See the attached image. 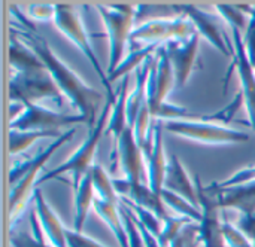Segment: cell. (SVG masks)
<instances>
[{"mask_svg":"<svg viewBox=\"0 0 255 247\" xmlns=\"http://www.w3.org/2000/svg\"><path fill=\"white\" fill-rule=\"evenodd\" d=\"M10 31L42 60L57 86L79 110V115L87 119V125L90 127V130H93L96 125V110L97 106L102 103L103 95L88 86L72 69H69L61 60H58L49 48L46 39L40 36L36 28L21 27L10 28Z\"/></svg>","mask_w":255,"mask_h":247,"instance_id":"6da1fadb","label":"cell"},{"mask_svg":"<svg viewBox=\"0 0 255 247\" xmlns=\"http://www.w3.org/2000/svg\"><path fill=\"white\" fill-rule=\"evenodd\" d=\"M76 133V128L67 130L63 133L58 139H55L46 149L40 151L36 157H33L28 161L15 164V167L10 170L9 174V185H10V194H9V221H10V233L15 228V221L22 213L28 203L30 194L33 195L31 189L36 186V182L39 180V173L45 167V164L49 161V158L58 151L63 145L70 142Z\"/></svg>","mask_w":255,"mask_h":247,"instance_id":"7a4b0ae2","label":"cell"},{"mask_svg":"<svg viewBox=\"0 0 255 247\" xmlns=\"http://www.w3.org/2000/svg\"><path fill=\"white\" fill-rule=\"evenodd\" d=\"M114 98H109L108 104L103 107V112L100 115V118L97 119L94 128L91 130L90 133V137L87 139V142L76 151V154L69 158L66 163H63L60 167L48 171L46 174L40 176L39 180L36 182V186H40L42 183L48 182V180H52V179H57L60 177L61 174L64 173H72L73 174V189L76 191L82 182V179L85 177V174L91 170V167L94 165V155H96V151L99 148V143H100V139L102 136L106 133V128L109 125L108 122V118L111 116L112 113V106H114Z\"/></svg>","mask_w":255,"mask_h":247,"instance_id":"3957f363","label":"cell"},{"mask_svg":"<svg viewBox=\"0 0 255 247\" xmlns=\"http://www.w3.org/2000/svg\"><path fill=\"white\" fill-rule=\"evenodd\" d=\"M102 15L103 24L108 30L109 45H111V60L108 67V75L112 73L118 64L123 61L124 49L130 40V34L134 30L133 22L136 19V7L131 4H108L97 6Z\"/></svg>","mask_w":255,"mask_h":247,"instance_id":"277c9868","label":"cell"},{"mask_svg":"<svg viewBox=\"0 0 255 247\" xmlns=\"http://www.w3.org/2000/svg\"><path fill=\"white\" fill-rule=\"evenodd\" d=\"M55 16H54V24L55 27L72 42L75 43V46L88 58V61L91 63V66L94 67L96 73L99 75L103 86L108 89L109 92V98H114L115 94L112 92L111 83H109V78L105 73L103 67L100 66V61L91 46V42L88 39V34L81 22V18L75 9V6L72 4H66V3H55Z\"/></svg>","mask_w":255,"mask_h":247,"instance_id":"5b68a950","label":"cell"},{"mask_svg":"<svg viewBox=\"0 0 255 247\" xmlns=\"http://www.w3.org/2000/svg\"><path fill=\"white\" fill-rule=\"evenodd\" d=\"M163 127L166 131L172 134L205 145H232V143H247L250 140V136L244 131L230 127H223L212 122L176 119V121H166Z\"/></svg>","mask_w":255,"mask_h":247,"instance_id":"8992f818","label":"cell"},{"mask_svg":"<svg viewBox=\"0 0 255 247\" xmlns=\"http://www.w3.org/2000/svg\"><path fill=\"white\" fill-rule=\"evenodd\" d=\"M9 98L18 103H37L39 100H54L61 106L63 92L57 86L48 69L33 73H16L9 82Z\"/></svg>","mask_w":255,"mask_h":247,"instance_id":"52a82bcc","label":"cell"},{"mask_svg":"<svg viewBox=\"0 0 255 247\" xmlns=\"http://www.w3.org/2000/svg\"><path fill=\"white\" fill-rule=\"evenodd\" d=\"M175 82L176 81H175L173 66L163 43L154 55V61L151 64V72H149V78L146 83L148 107L154 121L161 106L164 104V100L169 95Z\"/></svg>","mask_w":255,"mask_h":247,"instance_id":"ba28073f","label":"cell"},{"mask_svg":"<svg viewBox=\"0 0 255 247\" xmlns=\"http://www.w3.org/2000/svg\"><path fill=\"white\" fill-rule=\"evenodd\" d=\"M197 33L194 24L187 18L181 16L176 19H157L146 21L136 27L130 34V43L148 42L149 43H166L170 40H187Z\"/></svg>","mask_w":255,"mask_h":247,"instance_id":"9c48e42d","label":"cell"},{"mask_svg":"<svg viewBox=\"0 0 255 247\" xmlns=\"http://www.w3.org/2000/svg\"><path fill=\"white\" fill-rule=\"evenodd\" d=\"M24 112L13 121L9 122V130L18 131H46L57 130L58 127H67L85 122L82 115H64L49 110L37 103H24Z\"/></svg>","mask_w":255,"mask_h":247,"instance_id":"30bf717a","label":"cell"},{"mask_svg":"<svg viewBox=\"0 0 255 247\" xmlns=\"http://www.w3.org/2000/svg\"><path fill=\"white\" fill-rule=\"evenodd\" d=\"M194 185L199 195V203L202 209V221H200V242L203 247H229L224 233L223 222L220 219V203L217 194L209 195L206 188H203L200 177L194 176Z\"/></svg>","mask_w":255,"mask_h":247,"instance_id":"8fae6325","label":"cell"},{"mask_svg":"<svg viewBox=\"0 0 255 247\" xmlns=\"http://www.w3.org/2000/svg\"><path fill=\"white\" fill-rule=\"evenodd\" d=\"M111 161H112V171H115L118 163L123 165L126 179L130 183H145L142 180L145 174L143 152L136 142L133 127H127L123 136L120 137L118 146L111 154Z\"/></svg>","mask_w":255,"mask_h":247,"instance_id":"7c38bea8","label":"cell"},{"mask_svg":"<svg viewBox=\"0 0 255 247\" xmlns=\"http://www.w3.org/2000/svg\"><path fill=\"white\" fill-rule=\"evenodd\" d=\"M230 28H232V34H233V48H235L233 66H236L238 73L241 76L244 104L247 107L251 127L255 130V69L248 58L239 28H236V27H230Z\"/></svg>","mask_w":255,"mask_h":247,"instance_id":"4fadbf2b","label":"cell"},{"mask_svg":"<svg viewBox=\"0 0 255 247\" xmlns=\"http://www.w3.org/2000/svg\"><path fill=\"white\" fill-rule=\"evenodd\" d=\"M167 55L172 61L175 81L179 86H184L188 81V76L194 67L199 49V33H194L187 40H170L164 43Z\"/></svg>","mask_w":255,"mask_h":247,"instance_id":"5bb4252c","label":"cell"},{"mask_svg":"<svg viewBox=\"0 0 255 247\" xmlns=\"http://www.w3.org/2000/svg\"><path fill=\"white\" fill-rule=\"evenodd\" d=\"M112 183L118 195L126 197L131 200L133 203L151 210L161 221H166L169 218L167 209L161 200V195H157L155 192H152L148 183H130L127 179H121V180L115 179L112 180Z\"/></svg>","mask_w":255,"mask_h":247,"instance_id":"9a60e30c","label":"cell"},{"mask_svg":"<svg viewBox=\"0 0 255 247\" xmlns=\"http://www.w3.org/2000/svg\"><path fill=\"white\" fill-rule=\"evenodd\" d=\"M182 9H184L185 16L194 24L199 34H203L226 57H235V52L227 46V42H226L218 24L215 22L214 15H211L205 10H200L199 7H196L193 4H182Z\"/></svg>","mask_w":255,"mask_h":247,"instance_id":"2e32d148","label":"cell"},{"mask_svg":"<svg viewBox=\"0 0 255 247\" xmlns=\"http://www.w3.org/2000/svg\"><path fill=\"white\" fill-rule=\"evenodd\" d=\"M163 189H167V191H172V192L181 195L188 203H191L196 209L202 210L200 203H199V195L196 191V185L191 182L185 167L182 165V163L179 161V158L176 155H172L170 161L167 163Z\"/></svg>","mask_w":255,"mask_h":247,"instance_id":"e0dca14e","label":"cell"},{"mask_svg":"<svg viewBox=\"0 0 255 247\" xmlns=\"http://www.w3.org/2000/svg\"><path fill=\"white\" fill-rule=\"evenodd\" d=\"M31 197L34 198V210L40 221L42 230L45 233V237L49 240L51 246L69 247L66 239V228L63 227L61 221L54 213V210L49 207V204L45 201L42 192L39 189H34Z\"/></svg>","mask_w":255,"mask_h":247,"instance_id":"ac0fdd59","label":"cell"},{"mask_svg":"<svg viewBox=\"0 0 255 247\" xmlns=\"http://www.w3.org/2000/svg\"><path fill=\"white\" fill-rule=\"evenodd\" d=\"M154 127V142H152V151L149 157L146 158L148 163V185L152 192L157 195H161L163 185H164V177H166V168H167V161L164 158V151H163V136L161 130L163 125L161 122H152Z\"/></svg>","mask_w":255,"mask_h":247,"instance_id":"d6986e66","label":"cell"},{"mask_svg":"<svg viewBox=\"0 0 255 247\" xmlns=\"http://www.w3.org/2000/svg\"><path fill=\"white\" fill-rule=\"evenodd\" d=\"M214 192L221 209H238L242 215L255 213V180Z\"/></svg>","mask_w":255,"mask_h":247,"instance_id":"ffe728a7","label":"cell"},{"mask_svg":"<svg viewBox=\"0 0 255 247\" xmlns=\"http://www.w3.org/2000/svg\"><path fill=\"white\" fill-rule=\"evenodd\" d=\"M128 83H130V78L126 76L123 78L117 92H115V100H114V106H112V113H111V121L109 125L106 128L108 136L114 137V149L118 146L120 137L123 136V133L126 131V128L128 127L127 122V97H128Z\"/></svg>","mask_w":255,"mask_h":247,"instance_id":"44dd1931","label":"cell"},{"mask_svg":"<svg viewBox=\"0 0 255 247\" xmlns=\"http://www.w3.org/2000/svg\"><path fill=\"white\" fill-rule=\"evenodd\" d=\"M94 209L97 212V215L108 224V227L111 228V231L114 233L117 242L120 243L121 247H128V237L121 219V213H120V204H112V203H106L103 200H100L99 197L94 200Z\"/></svg>","mask_w":255,"mask_h":247,"instance_id":"7402d4cb","label":"cell"},{"mask_svg":"<svg viewBox=\"0 0 255 247\" xmlns=\"http://www.w3.org/2000/svg\"><path fill=\"white\" fill-rule=\"evenodd\" d=\"M75 206H76V216H75V231L82 233L85 219L88 216L90 207L94 206V185H93V173L91 170L82 179L79 188L75 191Z\"/></svg>","mask_w":255,"mask_h":247,"instance_id":"603a6c76","label":"cell"},{"mask_svg":"<svg viewBox=\"0 0 255 247\" xmlns=\"http://www.w3.org/2000/svg\"><path fill=\"white\" fill-rule=\"evenodd\" d=\"M160 46H161V43H149V45L146 43L145 46H142L139 49H131L130 54L118 64V67L112 73L108 75L109 83H112L114 81H117L120 78H126V76H128V73L131 70L139 69L151 55H154L158 51Z\"/></svg>","mask_w":255,"mask_h":247,"instance_id":"cb8c5ba5","label":"cell"},{"mask_svg":"<svg viewBox=\"0 0 255 247\" xmlns=\"http://www.w3.org/2000/svg\"><path fill=\"white\" fill-rule=\"evenodd\" d=\"M61 134L57 130H46V131H18V130H9V152L12 155L21 154L27 151L36 140L45 139V137H54L58 139Z\"/></svg>","mask_w":255,"mask_h":247,"instance_id":"d4e9b609","label":"cell"},{"mask_svg":"<svg viewBox=\"0 0 255 247\" xmlns=\"http://www.w3.org/2000/svg\"><path fill=\"white\" fill-rule=\"evenodd\" d=\"M185 16L182 4H139L136 7V19H176Z\"/></svg>","mask_w":255,"mask_h":247,"instance_id":"484cf974","label":"cell"},{"mask_svg":"<svg viewBox=\"0 0 255 247\" xmlns=\"http://www.w3.org/2000/svg\"><path fill=\"white\" fill-rule=\"evenodd\" d=\"M120 203H123L152 236H155L157 239L161 236L163 228H164V221H161L155 213H152L151 210H148V209L133 203L131 200H128L126 197H121V195H120Z\"/></svg>","mask_w":255,"mask_h":247,"instance_id":"4316f807","label":"cell"},{"mask_svg":"<svg viewBox=\"0 0 255 247\" xmlns=\"http://www.w3.org/2000/svg\"><path fill=\"white\" fill-rule=\"evenodd\" d=\"M91 173H93V185L99 194V198L106 201V203L120 204V195L115 191L114 183L109 179L106 170L100 164H94L91 167Z\"/></svg>","mask_w":255,"mask_h":247,"instance_id":"83f0119b","label":"cell"},{"mask_svg":"<svg viewBox=\"0 0 255 247\" xmlns=\"http://www.w3.org/2000/svg\"><path fill=\"white\" fill-rule=\"evenodd\" d=\"M161 200L166 204V207H170L173 212L178 213V216H185V218H190L191 221L200 224V221H202V210L196 209L191 203H188L181 195H178V194H175L172 191L163 189L161 191Z\"/></svg>","mask_w":255,"mask_h":247,"instance_id":"f1b7e54d","label":"cell"},{"mask_svg":"<svg viewBox=\"0 0 255 247\" xmlns=\"http://www.w3.org/2000/svg\"><path fill=\"white\" fill-rule=\"evenodd\" d=\"M220 15L230 24V27H236L239 30H247L250 22V15L245 12L244 4H217L215 6Z\"/></svg>","mask_w":255,"mask_h":247,"instance_id":"f546056e","label":"cell"},{"mask_svg":"<svg viewBox=\"0 0 255 247\" xmlns=\"http://www.w3.org/2000/svg\"><path fill=\"white\" fill-rule=\"evenodd\" d=\"M194 221H191L190 218L185 216H169L164 221V228L161 236L158 237L160 246L161 247H170L172 242L179 236V233L182 231L184 227H187L188 224H191Z\"/></svg>","mask_w":255,"mask_h":247,"instance_id":"4dcf8cb0","label":"cell"},{"mask_svg":"<svg viewBox=\"0 0 255 247\" xmlns=\"http://www.w3.org/2000/svg\"><path fill=\"white\" fill-rule=\"evenodd\" d=\"M120 213H121V219H123V224L128 237V247H146L142 239V234L131 216V212L123 203H120Z\"/></svg>","mask_w":255,"mask_h":247,"instance_id":"1f68e13d","label":"cell"},{"mask_svg":"<svg viewBox=\"0 0 255 247\" xmlns=\"http://www.w3.org/2000/svg\"><path fill=\"white\" fill-rule=\"evenodd\" d=\"M255 180V167H250V168H244L238 173H235L230 179L221 182V183H212L211 186L206 188L208 192H214L218 189H226V188H232V186H238L242 183H248Z\"/></svg>","mask_w":255,"mask_h":247,"instance_id":"d6a6232c","label":"cell"},{"mask_svg":"<svg viewBox=\"0 0 255 247\" xmlns=\"http://www.w3.org/2000/svg\"><path fill=\"white\" fill-rule=\"evenodd\" d=\"M223 233L229 247H254L253 242L233 224L223 222Z\"/></svg>","mask_w":255,"mask_h":247,"instance_id":"836d02e7","label":"cell"},{"mask_svg":"<svg viewBox=\"0 0 255 247\" xmlns=\"http://www.w3.org/2000/svg\"><path fill=\"white\" fill-rule=\"evenodd\" d=\"M244 45L248 54V58L255 69V6H250V22L244 37Z\"/></svg>","mask_w":255,"mask_h":247,"instance_id":"e575fe53","label":"cell"},{"mask_svg":"<svg viewBox=\"0 0 255 247\" xmlns=\"http://www.w3.org/2000/svg\"><path fill=\"white\" fill-rule=\"evenodd\" d=\"M66 239L69 247H105L103 245L97 243L96 240L84 236L82 233H76L75 230L70 231L66 228Z\"/></svg>","mask_w":255,"mask_h":247,"instance_id":"d590c367","label":"cell"},{"mask_svg":"<svg viewBox=\"0 0 255 247\" xmlns=\"http://www.w3.org/2000/svg\"><path fill=\"white\" fill-rule=\"evenodd\" d=\"M28 13L33 19H40V21H46V19H52L55 16V6L54 4H31L28 7Z\"/></svg>","mask_w":255,"mask_h":247,"instance_id":"8d00e7d4","label":"cell"},{"mask_svg":"<svg viewBox=\"0 0 255 247\" xmlns=\"http://www.w3.org/2000/svg\"><path fill=\"white\" fill-rule=\"evenodd\" d=\"M10 243L13 247H54L40 243L27 233H10Z\"/></svg>","mask_w":255,"mask_h":247,"instance_id":"74e56055","label":"cell"},{"mask_svg":"<svg viewBox=\"0 0 255 247\" xmlns=\"http://www.w3.org/2000/svg\"><path fill=\"white\" fill-rule=\"evenodd\" d=\"M238 228L251 242H255V213H253V215H242V218L239 219Z\"/></svg>","mask_w":255,"mask_h":247,"instance_id":"f35d334b","label":"cell"},{"mask_svg":"<svg viewBox=\"0 0 255 247\" xmlns=\"http://www.w3.org/2000/svg\"><path fill=\"white\" fill-rule=\"evenodd\" d=\"M253 245H254V247H255V242H253Z\"/></svg>","mask_w":255,"mask_h":247,"instance_id":"ab89813d","label":"cell"}]
</instances>
